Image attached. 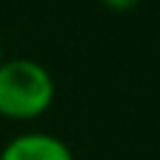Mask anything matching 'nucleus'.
<instances>
[{
    "mask_svg": "<svg viewBox=\"0 0 160 160\" xmlns=\"http://www.w3.org/2000/svg\"><path fill=\"white\" fill-rule=\"evenodd\" d=\"M56 82L34 59L14 56L0 62V115L8 121H34L51 110Z\"/></svg>",
    "mask_w": 160,
    "mask_h": 160,
    "instance_id": "1",
    "label": "nucleus"
},
{
    "mask_svg": "<svg viewBox=\"0 0 160 160\" xmlns=\"http://www.w3.org/2000/svg\"><path fill=\"white\" fill-rule=\"evenodd\" d=\"M0 160H76L73 149L48 132H22L14 135L3 149Z\"/></svg>",
    "mask_w": 160,
    "mask_h": 160,
    "instance_id": "2",
    "label": "nucleus"
},
{
    "mask_svg": "<svg viewBox=\"0 0 160 160\" xmlns=\"http://www.w3.org/2000/svg\"><path fill=\"white\" fill-rule=\"evenodd\" d=\"M3 59H6V56H3V42H0V62H3Z\"/></svg>",
    "mask_w": 160,
    "mask_h": 160,
    "instance_id": "3",
    "label": "nucleus"
}]
</instances>
